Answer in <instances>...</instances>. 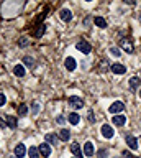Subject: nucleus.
<instances>
[{"instance_id": "obj_1", "label": "nucleus", "mask_w": 141, "mask_h": 158, "mask_svg": "<svg viewBox=\"0 0 141 158\" xmlns=\"http://www.w3.org/2000/svg\"><path fill=\"white\" fill-rule=\"evenodd\" d=\"M120 48L123 49L125 53H130V54L135 51V46H133V43H131L130 38H121L120 40Z\"/></svg>"}, {"instance_id": "obj_2", "label": "nucleus", "mask_w": 141, "mask_h": 158, "mask_svg": "<svg viewBox=\"0 0 141 158\" xmlns=\"http://www.w3.org/2000/svg\"><path fill=\"white\" fill-rule=\"evenodd\" d=\"M123 109H125V104H123V102H121V101H115V102L108 107V112H110V114H115V115H118V114L123 110Z\"/></svg>"}, {"instance_id": "obj_3", "label": "nucleus", "mask_w": 141, "mask_h": 158, "mask_svg": "<svg viewBox=\"0 0 141 158\" xmlns=\"http://www.w3.org/2000/svg\"><path fill=\"white\" fill-rule=\"evenodd\" d=\"M110 69H112V73H113V74H125L126 73V66H125V64H121V63L110 64Z\"/></svg>"}, {"instance_id": "obj_4", "label": "nucleus", "mask_w": 141, "mask_h": 158, "mask_svg": "<svg viewBox=\"0 0 141 158\" xmlns=\"http://www.w3.org/2000/svg\"><path fill=\"white\" fill-rule=\"evenodd\" d=\"M100 132H102V135H104V138H112L115 135V130L108 125V123H104L102 128H100Z\"/></svg>"}, {"instance_id": "obj_5", "label": "nucleus", "mask_w": 141, "mask_h": 158, "mask_svg": "<svg viewBox=\"0 0 141 158\" xmlns=\"http://www.w3.org/2000/svg\"><path fill=\"white\" fill-rule=\"evenodd\" d=\"M76 48L79 49L80 53H84V54H89L92 51V46H90V43H87V41H79L76 44Z\"/></svg>"}, {"instance_id": "obj_6", "label": "nucleus", "mask_w": 141, "mask_h": 158, "mask_svg": "<svg viewBox=\"0 0 141 158\" xmlns=\"http://www.w3.org/2000/svg\"><path fill=\"white\" fill-rule=\"evenodd\" d=\"M69 106L74 107V109H82L84 107V101L77 96H72V97H69Z\"/></svg>"}, {"instance_id": "obj_7", "label": "nucleus", "mask_w": 141, "mask_h": 158, "mask_svg": "<svg viewBox=\"0 0 141 158\" xmlns=\"http://www.w3.org/2000/svg\"><path fill=\"white\" fill-rule=\"evenodd\" d=\"M126 145H128L131 150H138L139 142H138V138L133 137V135H126Z\"/></svg>"}, {"instance_id": "obj_8", "label": "nucleus", "mask_w": 141, "mask_h": 158, "mask_svg": "<svg viewBox=\"0 0 141 158\" xmlns=\"http://www.w3.org/2000/svg\"><path fill=\"white\" fill-rule=\"evenodd\" d=\"M64 66L67 71H76V68H77V61L72 56H67L66 58V61H64Z\"/></svg>"}, {"instance_id": "obj_9", "label": "nucleus", "mask_w": 141, "mask_h": 158, "mask_svg": "<svg viewBox=\"0 0 141 158\" xmlns=\"http://www.w3.org/2000/svg\"><path fill=\"white\" fill-rule=\"evenodd\" d=\"M38 150H40V155H43V156H49L51 155V147H49V143H41L40 147H38Z\"/></svg>"}, {"instance_id": "obj_10", "label": "nucleus", "mask_w": 141, "mask_h": 158, "mask_svg": "<svg viewBox=\"0 0 141 158\" xmlns=\"http://www.w3.org/2000/svg\"><path fill=\"white\" fill-rule=\"evenodd\" d=\"M112 122H113V125H116V127H123L126 123V117L121 115V114H118V115H113Z\"/></svg>"}, {"instance_id": "obj_11", "label": "nucleus", "mask_w": 141, "mask_h": 158, "mask_svg": "<svg viewBox=\"0 0 141 158\" xmlns=\"http://www.w3.org/2000/svg\"><path fill=\"white\" fill-rule=\"evenodd\" d=\"M59 17H61L62 22H71V20H72V12L69 8H62L59 12Z\"/></svg>"}, {"instance_id": "obj_12", "label": "nucleus", "mask_w": 141, "mask_h": 158, "mask_svg": "<svg viewBox=\"0 0 141 158\" xmlns=\"http://www.w3.org/2000/svg\"><path fill=\"white\" fill-rule=\"evenodd\" d=\"M13 153H15L17 158H23V156H25V153H26L25 145H23V143H18V145L15 147V150H13Z\"/></svg>"}, {"instance_id": "obj_13", "label": "nucleus", "mask_w": 141, "mask_h": 158, "mask_svg": "<svg viewBox=\"0 0 141 158\" xmlns=\"http://www.w3.org/2000/svg\"><path fill=\"white\" fill-rule=\"evenodd\" d=\"M84 155L85 156H92V155H94V143H92V142H85L84 143Z\"/></svg>"}, {"instance_id": "obj_14", "label": "nucleus", "mask_w": 141, "mask_h": 158, "mask_svg": "<svg viewBox=\"0 0 141 158\" xmlns=\"http://www.w3.org/2000/svg\"><path fill=\"white\" fill-rule=\"evenodd\" d=\"M71 152L74 153L77 158H82V152H80V145L77 142H72L71 143Z\"/></svg>"}, {"instance_id": "obj_15", "label": "nucleus", "mask_w": 141, "mask_h": 158, "mask_svg": "<svg viewBox=\"0 0 141 158\" xmlns=\"http://www.w3.org/2000/svg\"><path fill=\"white\" fill-rule=\"evenodd\" d=\"M5 123H7L10 128H17L18 120H17V117H13V115H7V117H5Z\"/></svg>"}, {"instance_id": "obj_16", "label": "nucleus", "mask_w": 141, "mask_h": 158, "mask_svg": "<svg viewBox=\"0 0 141 158\" xmlns=\"http://www.w3.org/2000/svg\"><path fill=\"white\" fill-rule=\"evenodd\" d=\"M79 120H80V117H79V114H76V112H71L69 117H67V122H69L71 125H77Z\"/></svg>"}, {"instance_id": "obj_17", "label": "nucleus", "mask_w": 141, "mask_h": 158, "mask_svg": "<svg viewBox=\"0 0 141 158\" xmlns=\"http://www.w3.org/2000/svg\"><path fill=\"white\" fill-rule=\"evenodd\" d=\"M141 86V77H138V76H133V77H130V87L133 89H138Z\"/></svg>"}, {"instance_id": "obj_18", "label": "nucleus", "mask_w": 141, "mask_h": 158, "mask_svg": "<svg viewBox=\"0 0 141 158\" xmlns=\"http://www.w3.org/2000/svg\"><path fill=\"white\" fill-rule=\"evenodd\" d=\"M13 74L18 77H23L25 76V68H23V64H17L15 68H13Z\"/></svg>"}, {"instance_id": "obj_19", "label": "nucleus", "mask_w": 141, "mask_h": 158, "mask_svg": "<svg viewBox=\"0 0 141 158\" xmlns=\"http://www.w3.org/2000/svg\"><path fill=\"white\" fill-rule=\"evenodd\" d=\"M59 138H61L62 142H67L71 138V132L66 130V128H61V130H59Z\"/></svg>"}, {"instance_id": "obj_20", "label": "nucleus", "mask_w": 141, "mask_h": 158, "mask_svg": "<svg viewBox=\"0 0 141 158\" xmlns=\"http://www.w3.org/2000/svg\"><path fill=\"white\" fill-rule=\"evenodd\" d=\"M45 142L49 143V145H57V137L53 135V133H48V135L45 137Z\"/></svg>"}, {"instance_id": "obj_21", "label": "nucleus", "mask_w": 141, "mask_h": 158, "mask_svg": "<svg viewBox=\"0 0 141 158\" xmlns=\"http://www.w3.org/2000/svg\"><path fill=\"white\" fill-rule=\"evenodd\" d=\"M94 23L99 28H107V22H105V18H102V17H95L94 18Z\"/></svg>"}, {"instance_id": "obj_22", "label": "nucleus", "mask_w": 141, "mask_h": 158, "mask_svg": "<svg viewBox=\"0 0 141 158\" xmlns=\"http://www.w3.org/2000/svg\"><path fill=\"white\" fill-rule=\"evenodd\" d=\"M28 156L30 158H40V150H38L36 147H31L30 150H28Z\"/></svg>"}, {"instance_id": "obj_23", "label": "nucleus", "mask_w": 141, "mask_h": 158, "mask_svg": "<svg viewBox=\"0 0 141 158\" xmlns=\"http://www.w3.org/2000/svg\"><path fill=\"white\" fill-rule=\"evenodd\" d=\"M110 54H112V56H113V58H120L121 56V53H120V48H110Z\"/></svg>"}, {"instance_id": "obj_24", "label": "nucleus", "mask_w": 141, "mask_h": 158, "mask_svg": "<svg viewBox=\"0 0 141 158\" xmlns=\"http://www.w3.org/2000/svg\"><path fill=\"white\" fill-rule=\"evenodd\" d=\"M26 114H28V107L25 104H22V106L18 107V115H26Z\"/></svg>"}, {"instance_id": "obj_25", "label": "nucleus", "mask_w": 141, "mask_h": 158, "mask_svg": "<svg viewBox=\"0 0 141 158\" xmlns=\"http://www.w3.org/2000/svg\"><path fill=\"white\" fill-rule=\"evenodd\" d=\"M23 61H25V64H26L28 68H33V64H35V59L30 58V56H25V59H23Z\"/></svg>"}, {"instance_id": "obj_26", "label": "nucleus", "mask_w": 141, "mask_h": 158, "mask_svg": "<svg viewBox=\"0 0 141 158\" xmlns=\"http://www.w3.org/2000/svg\"><path fill=\"white\" fill-rule=\"evenodd\" d=\"M40 112V104H33V109H31V114L33 115H36V114Z\"/></svg>"}, {"instance_id": "obj_27", "label": "nucleus", "mask_w": 141, "mask_h": 158, "mask_svg": "<svg viewBox=\"0 0 141 158\" xmlns=\"http://www.w3.org/2000/svg\"><path fill=\"white\" fill-rule=\"evenodd\" d=\"M56 122L59 123V125H64V123H66V118L62 117V115H57V117H56Z\"/></svg>"}, {"instance_id": "obj_28", "label": "nucleus", "mask_w": 141, "mask_h": 158, "mask_svg": "<svg viewBox=\"0 0 141 158\" xmlns=\"http://www.w3.org/2000/svg\"><path fill=\"white\" fill-rule=\"evenodd\" d=\"M123 156L125 158H139V156H136V155H131L128 150H123Z\"/></svg>"}, {"instance_id": "obj_29", "label": "nucleus", "mask_w": 141, "mask_h": 158, "mask_svg": "<svg viewBox=\"0 0 141 158\" xmlns=\"http://www.w3.org/2000/svg\"><path fill=\"white\" fill-rule=\"evenodd\" d=\"M5 102H7L5 94H2V92H0V107H2V106H5Z\"/></svg>"}, {"instance_id": "obj_30", "label": "nucleus", "mask_w": 141, "mask_h": 158, "mask_svg": "<svg viewBox=\"0 0 141 158\" xmlns=\"http://www.w3.org/2000/svg\"><path fill=\"white\" fill-rule=\"evenodd\" d=\"M45 30H46V25H41V28H40V30H38V31H36V36H41Z\"/></svg>"}, {"instance_id": "obj_31", "label": "nucleus", "mask_w": 141, "mask_h": 158, "mask_svg": "<svg viewBox=\"0 0 141 158\" xmlns=\"http://www.w3.org/2000/svg\"><path fill=\"white\" fill-rule=\"evenodd\" d=\"M89 122H90V123H94V122H95V118H94V112H92V110H89Z\"/></svg>"}, {"instance_id": "obj_32", "label": "nucleus", "mask_w": 141, "mask_h": 158, "mask_svg": "<svg viewBox=\"0 0 141 158\" xmlns=\"http://www.w3.org/2000/svg\"><path fill=\"white\" fill-rule=\"evenodd\" d=\"M28 41H26V38H20V46H26Z\"/></svg>"}, {"instance_id": "obj_33", "label": "nucleus", "mask_w": 141, "mask_h": 158, "mask_svg": "<svg viewBox=\"0 0 141 158\" xmlns=\"http://www.w3.org/2000/svg\"><path fill=\"white\" fill-rule=\"evenodd\" d=\"M105 155H107V152H105V150H102V152L99 153V156H100V158H105Z\"/></svg>"}, {"instance_id": "obj_34", "label": "nucleus", "mask_w": 141, "mask_h": 158, "mask_svg": "<svg viewBox=\"0 0 141 158\" xmlns=\"http://www.w3.org/2000/svg\"><path fill=\"white\" fill-rule=\"evenodd\" d=\"M139 23H141V13H139Z\"/></svg>"}, {"instance_id": "obj_35", "label": "nucleus", "mask_w": 141, "mask_h": 158, "mask_svg": "<svg viewBox=\"0 0 141 158\" xmlns=\"http://www.w3.org/2000/svg\"><path fill=\"white\" fill-rule=\"evenodd\" d=\"M139 99H141V91H139Z\"/></svg>"}, {"instance_id": "obj_36", "label": "nucleus", "mask_w": 141, "mask_h": 158, "mask_svg": "<svg viewBox=\"0 0 141 158\" xmlns=\"http://www.w3.org/2000/svg\"><path fill=\"white\" fill-rule=\"evenodd\" d=\"M12 158H17V156H12Z\"/></svg>"}, {"instance_id": "obj_37", "label": "nucleus", "mask_w": 141, "mask_h": 158, "mask_svg": "<svg viewBox=\"0 0 141 158\" xmlns=\"http://www.w3.org/2000/svg\"><path fill=\"white\" fill-rule=\"evenodd\" d=\"M115 158H118V156H115Z\"/></svg>"}]
</instances>
